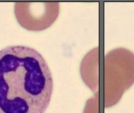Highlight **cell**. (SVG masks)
<instances>
[{
    "instance_id": "6da1fadb",
    "label": "cell",
    "mask_w": 134,
    "mask_h": 113,
    "mask_svg": "<svg viewBox=\"0 0 134 113\" xmlns=\"http://www.w3.org/2000/svg\"><path fill=\"white\" fill-rule=\"evenodd\" d=\"M53 91L49 67L37 50L18 45L0 51V113H44Z\"/></svg>"
},
{
    "instance_id": "7a4b0ae2",
    "label": "cell",
    "mask_w": 134,
    "mask_h": 113,
    "mask_svg": "<svg viewBox=\"0 0 134 113\" xmlns=\"http://www.w3.org/2000/svg\"><path fill=\"white\" fill-rule=\"evenodd\" d=\"M104 105H115L134 83V53L116 48L104 57Z\"/></svg>"
},
{
    "instance_id": "3957f363",
    "label": "cell",
    "mask_w": 134,
    "mask_h": 113,
    "mask_svg": "<svg viewBox=\"0 0 134 113\" xmlns=\"http://www.w3.org/2000/svg\"><path fill=\"white\" fill-rule=\"evenodd\" d=\"M14 13L23 28L30 31H42L58 19L59 4L58 2H17L14 6Z\"/></svg>"
}]
</instances>
